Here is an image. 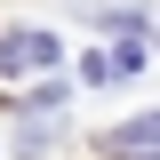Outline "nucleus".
<instances>
[{
    "label": "nucleus",
    "mask_w": 160,
    "mask_h": 160,
    "mask_svg": "<svg viewBox=\"0 0 160 160\" xmlns=\"http://www.w3.org/2000/svg\"><path fill=\"white\" fill-rule=\"evenodd\" d=\"M64 40L56 32H0V72H56Z\"/></svg>",
    "instance_id": "nucleus-1"
},
{
    "label": "nucleus",
    "mask_w": 160,
    "mask_h": 160,
    "mask_svg": "<svg viewBox=\"0 0 160 160\" xmlns=\"http://www.w3.org/2000/svg\"><path fill=\"white\" fill-rule=\"evenodd\" d=\"M120 152H160V112H144V120H128V128H120Z\"/></svg>",
    "instance_id": "nucleus-2"
},
{
    "label": "nucleus",
    "mask_w": 160,
    "mask_h": 160,
    "mask_svg": "<svg viewBox=\"0 0 160 160\" xmlns=\"http://www.w3.org/2000/svg\"><path fill=\"white\" fill-rule=\"evenodd\" d=\"M128 160H160V152H128Z\"/></svg>",
    "instance_id": "nucleus-3"
}]
</instances>
